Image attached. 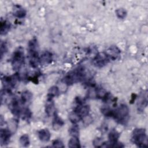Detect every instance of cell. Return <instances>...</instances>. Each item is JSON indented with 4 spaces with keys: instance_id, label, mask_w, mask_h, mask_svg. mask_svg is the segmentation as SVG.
Masks as SVG:
<instances>
[{
    "instance_id": "cell-14",
    "label": "cell",
    "mask_w": 148,
    "mask_h": 148,
    "mask_svg": "<svg viewBox=\"0 0 148 148\" xmlns=\"http://www.w3.org/2000/svg\"><path fill=\"white\" fill-rule=\"evenodd\" d=\"M64 124V121L58 116L56 112L54 114V119L53 121V127L55 130L60 129Z\"/></svg>"
},
{
    "instance_id": "cell-28",
    "label": "cell",
    "mask_w": 148,
    "mask_h": 148,
    "mask_svg": "<svg viewBox=\"0 0 148 148\" xmlns=\"http://www.w3.org/2000/svg\"><path fill=\"white\" fill-rule=\"evenodd\" d=\"M83 119V121L84 122V123L86 125H88L89 124H90L92 120L91 117L88 114L85 117H84L83 118H82Z\"/></svg>"
},
{
    "instance_id": "cell-6",
    "label": "cell",
    "mask_w": 148,
    "mask_h": 148,
    "mask_svg": "<svg viewBox=\"0 0 148 148\" xmlns=\"http://www.w3.org/2000/svg\"><path fill=\"white\" fill-rule=\"evenodd\" d=\"M18 80V76L17 73L12 76H4V77L2 79V83L5 87L4 90L10 92V90L15 86Z\"/></svg>"
},
{
    "instance_id": "cell-22",
    "label": "cell",
    "mask_w": 148,
    "mask_h": 148,
    "mask_svg": "<svg viewBox=\"0 0 148 148\" xmlns=\"http://www.w3.org/2000/svg\"><path fill=\"white\" fill-rule=\"evenodd\" d=\"M58 92H59V89H58V87H57L56 86H52L49 90L47 97H51V98H53L55 96H57L58 94Z\"/></svg>"
},
{
    "instance_id": "cell-4",
    "label": "cell",
    "mask_w": 148,
    "mask_h": 148,
    "mask_svg": "<svg viewBox=\"0 0 148 148\" xmlns=\"http://www.w3.org/2000/svg\"><path fill=\"white\" fill-rule=\"evenodd\" d=\"M24 62V53L22 47H17L14 51L12 56V65L14 71L19 70Z\"/></svg>"
},
{
    "instance_id": "cell-11",
    "label": "cell",
    "mask_w": 148,
    "mask_h": 148,
    "mask_svg": "<svg viewBox=\"0 0 148 148\" xmlns=\"http://www.w3.org/2000/svg\"><path fill=\"white\" fill-rule=\"evenodd\" d=\"M13 13L15 17L18 18H23L26 16L27 12L21 6L16 5L13 8Z\"/></svg>"
},
{
    "instance_id": "cell-18",
    "label": "cell",
    "mask_w": 148,
    "mask_h": 148,
    "mask_svg": "<svg viewBox=\"0 0 148 148\" xmlns=\"http://www.w3.org/2000/svg\"><path fill=\"white\" fill-rule=\"evenodd\" d=\"M8 129L12 132V134L14 133L18 127V121L16 119H12L8 121Z\"/></svg>"
},
{
    "instance_id": "cell-1",
    "label": "cell",
    "mask_w": 148,
    "mask_h": 148,
    "mask_svg": "<svg viewBox=\"0 0 148 148\" xmlns=\"http://www.w3.org/2000/svg\"><path fill=\"white\" fill-rule=\"evenodd\" d=\"M28 50L29 64L32 68H36L40 64V57L39 56L38 40L35 38L28 42Z\"/></svg>"
},
{
    "instance_id": "cell-25",
    "label": "cell",
    "mask_w": 148,
    "mask_h": 148,
    "mask_svg": "<svg viewBox=\"0 0 148 148\" xmlns=\"http://www.w3.org/2000/svg\"><path fill=\"white\" fill-rule=\"evenodd\" d=\"M52 146L54 147H64V143L60 139H56L53 140L52 143Z\"/></svg>"
},
{
    "instance_id": "cell-2",
    "label": "cell",
    "mask_w": 148,
    "mask_h": 148,
    "mask_svg": "<svg viewBox=\"0 0 148 148\" xmlns=\"http://www.w3.org/2000/svg\"><path fill=\"white\" fill-rule=\"evenodd\" d=\"M131 140L137 146L146 147L147 146V136L146 130L143 128H136L132 134Z\"/></svg>"
},
{
    "instance_id": "cell-5",
    "label": "cell",
    "mask_w": 148,
    "mask_h": 148,
    "mask_svg": "<svg viewBox=\"0 0 148 148\" xmlns=\"http://www.w3.org/2000/svg\"><path fill=\"white\" fill-rule=\"evenodd\" d=\"M129 115V108L125 104H121L119 108L113 110L112 117L120 123H124Z\"/></svg>"
},
{
    "instance_id": "cell-7",
    "label": "cell",
    "mask_w": 148,
    "mask_h": 148,
    "mask_svg": "<svg viewBox=\"0 0 148 148\" xmlns=\"http://www.w3.org/2000/svg\"><path fill=\"white\" fill-rule=\"evenodd\" d=\"M108 56L105 52L98 53L92 60V64L98 68H102L105 66L109 61Z\"/></svg>"
},
{
    "instance_id": "cell-27",
    "label": "cell",
    "mask_w": 148,
    "mask_h": 148,
    "mask_svg": "<svg viewBox=\"0 0 148 148\" xmlns=\"http://www.w3.org/2000/svg\"><path fill=\"white\" fill-rule=\"evenodd\" d=\"M0 50H1V59H2L3 55L7 51V47H6V45L5 43V42H1Z\"/></svg>"
},
{
    "instance_id": "cell-17",
    "label": "cell",
    "mask_w": 148,
    "mask_h": 148,
    "mask_svg": "<svg viewBox=\"0 0 148 148\" xmlns=\"http://www.w3.org/2000/svg\"><path fill=\"white\" fill-rule=\"evenodd\" d=\"M68 147L71 148L80 147V143L78 136H72L68 142Z\"/></svg>"
},
{
    "instance_id": "cell-21",
    "label": "cell",
    "mask_w": 148,
    "mask_h": 148,
    "mask_svg": "<svg viewBox=\"0 0 148 148\" xmlns=\"http://www.w3.org/2000/svg\"><path fill=\"white\" fill-rule=\"evenodd\" d=\"M20 143L23 147H28L29 145V136L27 134H24L21 136L19 140Z\"/></svg>"
},
{
    "instance_id": "cell-13",
    "label": "cell",
    "mask_w": 148,
    "mask_h": 148,
    "mask_svg": "<svg viewBox=\"0 0 148 148\" xmlns=\"http://www.w3.org/2000/svg\"><path fill=\"white\" fill-rule=\"evenodd\" d=\"M52 60V54L49 51H45L40 57V63L43 65H47L51 62Z\"/></svg>"
},
{
    "instance_id": "cell-10",
    "label": "cell",
    "mask_w": 148,
    "mask_h": 148,
    "mask_svg": "<svg viewBox=\"0 0 148 148\" xmlns=\"http://www.w3.org/2000/svg\"><path fill=\"white\" fill-rule=\"evenodd\" d=\"M47 100L45 104V112L47 116H50L54 115L56 112L55 105L53 100V98L47 97Z\"/></svg>"
},
{
    "instance_id": "cell-23",
    "label": "cell",
    "mask_w": 148,
    "mask_h": 148,
    "mask_svg": "<svg viewBox=\"0 0 148 148\" xmlns=\"http://www.w3.org/2000/svg\"><path fill=\"white\" fill-rule=\"evenodd\" d=\"M127 11L125 9L120 8L116 10V14L117 17L120 19H124L127 16Z\"/></svg>"
},
{
    "instance_id": "cell-9",
    "label": "cell",
    "mask_w": 148,
    "mask_h": 148,
    "mask_svg": "<svg viewBox=\"0 0 148 148\" xmlns=\"http://www.w3.org/2000/svg\"><path fill=\"white\" fill-rule=\"evenodd\" d=\"M12 132L9 131V130L8 128H2L0 130V142L1 146L6 145L8 144Z\"/></svg>"
},
{
    "instance_id": "cell-19",
    "label": "cell",
    "mask_w": 148,
    "mask_h": 148,
    "mask_svg": "<svg viewBox=\"0 0 148 148\" xmlns=\"http://www.w3.org/2000/svg\"><path fill=\"white\" fill-rule=\"evenodd\" d=\"M31 115H32V113L28 108H25L21 110L20 116H21L23 120H29L31 118Z\"/></svg>"
},
{
    "instance_id": "cell-24",
    "label": "cell",
    "mask_w": 148,
    "mask_h": 148,
    "mask_svg": "<svg viewBox=\"0 0 148 148\" xmlns=\"http://www.w3.org/2000/svg\"><path fill=\"white\" fill-rule=\"evenodd\" d=\"M69 133L72 136H78L79 135V128L76 124H75L73 127L69 129Z\"/></svg>"
},
{
    "instance_id": "cell-8",
    "label": "cell",
    "mask_w": 148,
    "mask_h": 148,
    "mask_svg": "<svg viewBox=\"0 0 148 148\" xmlns=\"http://www.w3.org/2000/svg\"><path fill=\"white\" fill-rule=\"evenodd\" d=\"M109 60H116L120 56L121 51L116 46H111L105 51Z\"/></svg>"
},
{
    "instance_id": "cell-20",
    "label": "cell",
    "mask_w": 148,
    "mask_h": 148,
    "mask_svg": "<svg viewBox=\"0 0 148 148\" xmlns=\"http://www.w3.org/2000/svg\"><path fill=\"white\" fill-rule=\"evenodd\" d=\"M69 120L71 121V122L72 123H73V124H76L80 120H82V117L75 111H73V112H71L69 114Z\"/></svg>"
},
{
    "instance_id": "cell-16",
    "label": "cell",
    "mask_w": 148,
    "mask_h": 148,
    "mask_svg": "<svg viewBox=\"0 0 148 148\" xmlns=\"http://www.w3.org/2000/svg\"><path fill=\"white\" fill-rule=\"evenodd\" d=\"M32 98V93L29 91H24L21 95V102L22 104L25 105L29 102Z\"/></svg>"
},
{
    "instance_id": "cell-26",
    "label": "cell",
    "mask_w": 148,
    "mask_h": 148,
    "mask_svg": "<svg viewBox=\"0 0 148 148\" xmlns=\"http://www.w3.org/2000/svg\"><path fill=\"white\" fill-rule=\"evenodd\" d=\"M103 142L102 141V140L99 138H95L94 141H93V145L95 147H101L102 145H103Z\"/></svg>"
},
{
    "instance_id": "cell-15",
    "label": "cell",
    "mask_w": 148,
    "mask_h": 148,
    "mask_svg": "<svg viewBox=\"0 0 148 148\" xmlns=\"http://www.w3.org/2000/svg\"><path fill=\"white\" fill-rule=\"evenodd\" d=\"M11 24L10 22L7 20H1V25H0V31L1 35H5L10 30Z\"/></svg>"
},
{
    "instance_id": "cell-3",
    "label": "cell",
    "mask_w": 148,
    "mask_h": 148,
    "mask_svg": "<svg viewBox=\"0 0 148 148\" xmlns=\"http://www.w3.org/2000/svg\"><path fill=\"white\" fill-rule=\"evenodd\" d=\"M86 75L84 69L83 68H78L69 72L64 78L65 84L71 85L73 83L82 81Z\"/></svg>"
},
{
    "instance_id": "cell-12",
    "label": "cell",
    "mask_w": 148,
    "mask_h": 148,
    "mask_svg": "<svg viewBox=\"0 0 148 148\" xmlns=\"http://www.w3.org/2000/svg\"><path fill=\"white\" fill-rule=\"evenodd\" d=\"M38 136L42 142H46L50 140L51 134L48 129L43 128L38 131Z\"/></svg>"
}]
</instances>
